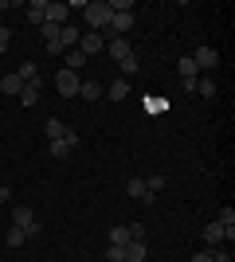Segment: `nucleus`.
<instances>
[{
	"mask_svg": "<svg viewBox=\"0 0 235 262\" xmlns=\"http://www.w3.org/2000/svg\"><path fill=\"white\" fill-rule=\"evenodd\" d=\"M16 75H20L24 82H39V67H35V63H20V71H16Z\"/></svg>",
	"mask_w": 235,
	"mask_h": 262,
	"instance_id": "obj_20",
	"label": "nucleus"
},
{
	"mask_svg": "<svg viewBox=\"0 0 235 262\" xmlns=\"http://www.w3.org/2000/svg\"><path fill=\"white\" fill-rule=\"evenodd\" d=\"M78 94H82L87 102H94V98H102V86L94 82V78H82V86H78Z\"/></svg>",
	"mask_w": 235,
	"mask_h": 262,
	"instance_id": "obj_15",
	"label": "nucleus"
},
{
	"mask_svg": "<svg viewBox=\"0 0 235 262\" xmlns=\"http://www.w3.org/2000/svg\"><path fill=\"white\" fill-rule=\"evenodd\" d=\"M118 67H122V75H137V71H141V63H137V55H134V51L125 55V59H122Z\"/></svg>",
	"mask_w": 235,
	"mask_h": 262,
	"instance_id": "obj_23",
	"label": "nucleus"
},
{
	"mask_svg": "<svg viewBox=\"0 0 235 262\" xmlns=\"http://www.w3.org/2000/svg\"><path fill=\"white\" fill-rule=\"evenodd\" d=\"M32 219H35V211H32V208H24V204H20V208L12 211V227H28Z\"/></svg>",
	"mask_w": 235,
	"mask_h": 262,
	"instance_id": "obj_19",
	"label": "nucleus"
},
{
	"mask_svg": "<svg viewBox=\"0 0 235 262\" xmlns=\"http://www.w3.org/2000/svg\"><path fill=\"white\" fill-rule=\"evenodd\" d=\"M200 235H204V243H208V247L216 251L220 243H231V239H235V227H224V223H208Z\"/></svg>",
	"mask_w": 235,
	"mask_h": 262,
	"instance_id": "obj_3",
	"label": "nucleus"
},
{
	"mask_svg": "<svg viewBox=\"0 0 235 262\" xmlns=\"http://www.w3.org/2000/svg\"><path fill=\"white\" fill-rule=\"evenodd\" d=\"M8 47H12V32H8V28H0V51H8Z\"/></svg>",
	"mask_w": 235,
	"mask_h": 262,
	"instance_id": "obj_31",
	"label": "nucleus"
},
{
	"mask_svg": "<svg viewBox=\"0 0 235 262\" xmlns=\"http://www.w3.org/2000/svg\"><path fill=\"white\" fill-rule=\"evenodd\" d=\"M192 262H212V251H196V254H192Z\"/></svg>",
	"mask_w": 235,
	"mask_h": 262,
	"instance_id": "obj_32",
	"label": "nucleus"
},
{
	"mask_svg": "<svg viewBox=\"0 0 235 262\" xmlns=\"http://www.w3.org/2000/svg\"><path fill=\"white\" fill-rule=\"evenodd\" d=\"M145 188H149V196H157V192H161V188H165V176H161V172L145 176Z\"/></svg>",
	"mask_w": 235,
	"mask_h": 262,
	"instance_id": "obj_24",
	"label": "nucleus"
},
{
	"mask_svg": "<svg viewBox=\"0 0 235 262\" xmlns=\"http://www.w3.org/2000/svg\"><path fill=\"white\" fill-rule=\"evenodd\" d=\"M192 63H196V71H212V67L220 63V51L208 47V43H200V47H196V55H192Z\"/></svg>",
	"mask_w": 235,
	"mask_h": 262,
	"instance_id": "obj_4",
	"label": "nucleus"
},
{
	"mask_svg": "<svg viewBox=\"0 0 235 262\" xmlns=\"http://www.w3.org/2000/svg\"><path fill=\"white\" fill-rule=\"evenodd\" d=\"M78 86H82V75H75V71H59L55 75V90L63 94V98H78Z\"/></svg>",
	"mask_w": 235,
	"mask_h": 262,
	"instance_id": "obj_2",
	"label": "nucleus"
},
{
	"mask_svg": "<svg viewBox=\"0 0 235 262\" xmlns=\"http://www.w3.org/2000/svg\"><path fill=\"white\" fill-rule=\"evenodd\" d=\"M102 47H106V43H102V32H87L82 39H78V51L87 55V59H90V55H98Z\"/></svg>",
	"mask_w": 235,
	"mask_h": 262,
	"instance_id": "obj_7",
	"label": "nucleus"
},
{
	"mask_svg": "<svg viewBox=\"0 0 235 262\" xmlns=\"http://www.w3.org/2000/svg\"><path fill=\"white\" fill-rule=\"evenodd\" d=\"M47 24H71V12H67V4L63 0H47Z\"/></svg>",
	"mask_w": 235,
	"mask_h": 262,
	"instance_id": "obj_5",
	"label": "nucleus"
},
{
	"mask_svg": "<svg viewBox=\"0 0 235 262\" xmlns=\"http://www.w3.org/2000/svg\"><path fill=\"white\" fill-rule=\"evenodd\" d=\"M130 243V227H110V247H125Z\"/></svg>",
	"mask_w": 235,
	"mask_h": 262,
	"instance_id": "obj_21",
	"label": "nucleus"
},
{
	"mask_svg": "<svg viewBox=\"0 0 235 262\" xmlns=\"http://www.w3.org/2000/svg\"><path fill=\"white\" fill-rule=\"evenodd\" d=\"M78 39H82V32H78V24H63V28H59V47H63V51L78 47Z\"/></svg>",
	"mask_w": 235,
	"mask_h": 262,
	"instance_id": "obj_6",
	"label": "nucleus"
},
{
	"mask_svg": "<svg viewBox=\"0 0 235 262\" xmlns=\"http://www.w3.org/2000/svg\"><path fill=\"white\" fill-rule=\"evenodd\" d=\"M145 243H125V262H145Z\"/></svg>",
	"mask_w": 235,
	"mask_h": 262,
	"instance_id": "obj_16",
	"label": "nucleus"
},
{
	"mask_svg": "<svg viewBox=\"0 0 235 262\" xmlns=\"http://www.w3.org/2000/svg\"><path fill=\"white\" fill-rule=\"evenodd\" d=\"M106 55H110V59H118V63H122L125 55H130V39H110V43H106Z\"/></svg>",
	"mask_w": 235,
	"mask_h": 262,
	"instance_id": "obj_10",
	"label": "nucleus"
},
{
	"mask_svg": "<svg viewBox=\"0 0 235 262\" xmlns=\"http://www.w3.org/2000/svg\"><path fill=\"white\" fill-rule=\"evenodd\" d=\"M0 90H4L8 98H20V90H24V78H20V75H4V78H0Z\"/></svg>",
	"mask_w": 235,
	"mask_h": 262,
	"instance_id": "obj_9",
	"label": "nucleus"
},
{
	"mask_svg": "<svg viewBox=\"0 0 235 262\" xmlns=\"http://www.w3.org/2000/svg\"><path fill=\"white\" fill-rule=\"evenodd\" d=\"M177 71H180V75H184V78H196V63H192V55H180Z\"/></svg>",
	"mask_w": 235,
	"mask_h": 262,
	"instance_id": "obj_22",
	"label": "nucleus"
},
{
	"mask_svg": "<svg viewBox=\"0 0 235 262\" xmlns=\"http://www.w3.org/2000/svg\"><path fill=\"white\" fill-rule=\"evenodd\" d=\"M212 262H235V258H231V247H224V251H212Z\"/></svg>",
	"mask_w": 235,
	"mask_h": 262,
	"instance_id": "obj_30",
	"label": "nucleus"
},
{
	"mask_svg": "<svg viewBox=\"0 0 235 262\" xmlns=\"http://www.w3.org/2000/svg\"><path fill=\"white\" fill-rule=\"evenodd\" d=\"M63 55H67V71H75V75L87 67V55L78 51V47H71V51H63Z\"/></svg>",
	"mask_w": 235,
	"mask_h": 262,
	"instance_id": "obj_14",
	"label": "nucleus"
},
{
	"mask_svg": "<svg viewBox=\"0 0 235 262\" xmlns=\"http://www.w3.org/2000/svg\"><path fill=\"white\" fill-rule=\"evenodd\" d=\"M8 200H12V188H8V184H0V204H8Z\"/></svg>",
	"mask_w": 235,
	"mask_h": 262,
	"instance_id": "obj_33",
	"label": "nucleus"
},
{
	"mask_svg": "<svg viewBox=\"0 0 235 262\" xmlns=\"http://www.w3.org/2000/svg\"><path fill=\"white\" fill-rule=\"evenodd\" d=\"M145 110H149V114H161V110H168V102H161V98H149V102H145Z\"/></svg>",
	"mask_w": 235,
	"mask_h": 262,
	"instance_id": "obj_29",
	"label": "nucleus"
},
{
	"mask_svg": "<svg viewBox=\"0 0 235 262\" xmlns=\"http://www.w3.org/2000/svg\"><path fill=\"white\" fill-rule=\"evenodd\" d=\"M24 239H28V235H24V227H8V251H16Z\"/></svg>",
	"mask_w": 235,
	"mask_h": 262,
	"instance_id": "obj_25",
	"label": "nucleus"
},
{
	"mask_svg": "<svg viewBox=\"0 0 235 262\" xmlns=\"http://www.w3.org/2000/svg\"><path fill=\"white\" fill-rule=\"evenodd\" d=\"M216 223H224V227H235V208H224V211H220V219H216Z\"/></svg>",
	"mask_w": 235,
	"mask_h": 262,
	"instance_id": "obj_28",
	"label": "nucleus"
},
{
	"mask_svg": "<svg viewBox=\"0 0 235 262\" xmlns=\"http://www.w3.org/2000/svg\"><path fill=\"white\" fill-rule=\"evenodd\" d=\"M47 20V0H32L28 4V24H44Z\"/></svg>",
	"mask_w": 235,
	"mask_h": 262,
	"instance_id": "obj_11",
	"label": "nucleus"
},
{
	"mask_svg": "<svg viewBox=\"0 0 235 262\" xmlns=\"http://www.w3.org/2000/svg\"><path fill=\"white\" fill-rule=\"evenodd\" d=\"M106 262H125V247H106Z\"/></svg>",
	"mask_w": 235,
	"mask_h": 262,
	"instance_id": "obj_27",
	"label": "nucleus"
},
{
	"mask_svg": "<svg viewBox=\"0 0 235 262\" xmlns=\"http://www.w3.org/2000/svg\"><path fill=\"white\" fill-rule=\"evenodd\" d=\"M125 192H130L134 200H153V196H149V188H145V180H141V176H134V180L125 184Z\"/></svg>",
	"mask_w": 235,
	"mask_h": 262,
	"instance_id": "obj_13",
	"label": "nucleus"
},
{
	"mask_svg": "<svg viewBox=\"0 0 235 262\" xmlns=\"http://www.w3.org/2000/svg\"><path fill=\"white\" fill-rule=\"evenodd\" d=\"M20 102H24V106H35V102H39V82H24Z\"/></svg>",
	"mask_w": 235,
	"mask_h": 262,
	"instance_id": "obj_17",
	"label": "nucleus"
},
{
	"mask_svg": "<svg viewBox=\"0 0 235 262\" xmlns=\"http://www.w3.org/2000/svg\"><path fill=\"white\" fill-rule=\"evenodd\" d=\"M44 133H47V137H51V141H59V137L67 133V125H63V121H59V118H47V121H44Z\"/></svg>",
	"mask_w": 235,
	"mask_h": 262,
	"instance_id": "obj_18",
	"label": "nucleus"
},
{
	"mask_svg": "<svg viewBox=\"0 0 235 262\" xmlns=\"http://www.w3.org/2000/svg\"><path fill=\"white\" fill-rule=\"evenodd\" d=\"M75 145H78L75 129H67V133H63V137H59V141H51V157H67L71 149H75Z\"/></svg>",
	"mask_w": 235,
	"mask_h": 262,
	"instance_id": "obj_8",
	"label": "nucleus"
},
{
	"mask_svg": "<svg viewBox=\"0 0 235 262\" xmlns=\"http://www.w3.org/2000/svg\"><path fill=\"white\" fill-rule=\"evenodd\" d=\"M106 94H110V102H122V98H130V82H125V78H114Z\"/></svg>",
	"mask_w": 235,
	"mask_h": 262,
	"instance_id": "obj_12",
	"label": "nucleus"
},
{
	"mask_svg": "<svg viewBox=\"0 0 235 262\" xmlns=\"http://www.w3.org/2000/svg\"><path fill=\"white\" fill-rule=\"evenodd\" d=\"M196 90H200L204 98H212V94H216V78H200V82H196Z\"/></svg>",
	"mask_w": 235,
	"mask_h": 262,
	"instance_id": "obj_26",
	"label": "nucleus"
},
{
	"mask_svg": "<svg viewBox=\"0 0 235 262\" xmlns=\"http://www.w3.org/2000/svg\"><path fill=\"white\" fill-rule=\"evenodd\" d=\"M110 4L106 0H87V8H82V20H87L90 32H98V28H110Z\"/></svg>",
	"mask_w": 235,
	"mask_h": 262,
	"instance_id": "obj_1",
	"label": "nucleus"
}]
</instances>
